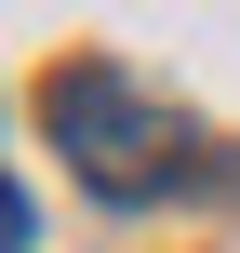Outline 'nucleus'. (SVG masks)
Here are the masks:
<instances>
[{"instance_id":"nucleus-2","label":"nucleus","mask_w":240,"mask_h":253,"mask_svg":"<svg viewBox=\"0 0 240 253\" xmlns=\"http://www.w3.org/2000/svg\"><path fill=\"white\" fill-rule=\"evenodd\" d=\"M0 253H27V187L0 173Z\"/></svg>"},{"instance_id":"nucleus-1","label":"nucleus","mask_w":240,"mask_h":253,"mask_svg":"<svg viewBox=\"0 0 240 253\" xmlns=\"http://www.w3.org/2000/svg\"><path fill=\"white\" fill-rule=\"evenodd\" d=\"M40 120H53V147L80 160V187H94V200H160V187H174V160H187V133H174L120 67H94V53L40 80Z\"/></svg>"}]
</instances>
